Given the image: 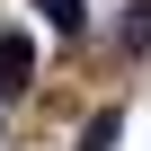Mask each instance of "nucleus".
Masks as SVG:
<instances>
[{
    "label": "nucleus",
    "instance_id": "obj_2",
    "mask_svg": "<svg viewBox=\"0 0 151 151\" xmlns=\"http://www.w3.org/2000/svg\"><path fill=\"white\" fill-rule=\"evenodd\" d=\"M116 142H124V116H116V107H107V116H89V124H80V151H116Z\"/></svg>",
    "mask_w": 151,
    "mask_h": 151
},
{
    "label": "nucleus",
    "instance_id": "obj_1",
    "mask_svg": "<svg viewBox=\"0 0 151 151\" xmlns=\"http://www.w3.org/2000/svg\"><path fill=\"white\" fill-rule=\"evenodd\" d=\"M27 89H36V45L0 36V98H27Z\"/></svg>",
    "mask_w": 151,
    "mask_h": 151
},
{
    "label": "nucleus",
    "instance_id": "obj_3",
    "mask_svg": "<svg viewBox=\"0 0 151 151\" xmlns=\"http://www.w3.org/2000/svg\"><path fill=\"white\" fill-rule=\"evenodd\" d=\"M36 9H45V27H53V36H80V27H89L80 0H36Z\"/></svg>",
    "mask_w": 151,
    "mask_h": 151
},
{
    "label": "nucleus",
    "instance_id": "obj_4",
    "mask_svg": "<svg viewBox=\"0 0 151 151\" xmlns=\"http://www.w3.org/2000/svg\"><path fill=\"white\" fill-rule=\"evenodd\" d=\"M124 53H151V0L124 9Z\"/></svg>",
    "mask_w": 151,
    "mask_h": 151
}]
</instances>
